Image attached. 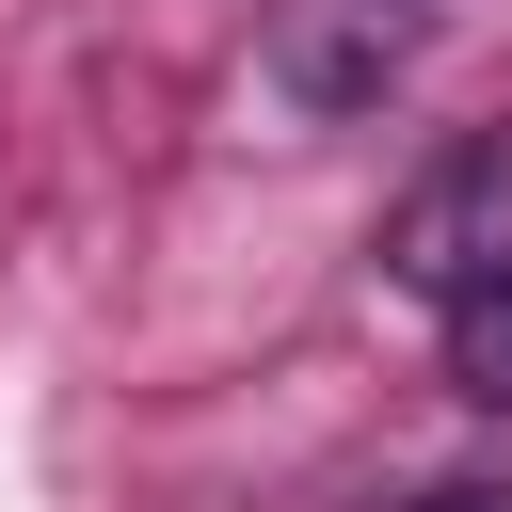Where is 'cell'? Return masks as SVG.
I'll list each match as a JSON object with an SVG mask.
<instances>
[{
	"label": "cell",
	"instance_id": "1",
	"mask_svg": "<svg viewBox=\"0 0 512 512\" xmlns=\"http://www.w3.org/2000/svg\"><path fill=\"white\" fill-rule=\"evenodd\" d=\"M384 272H416L432 304H464L480 272H512V144L432 160V176L400 192V224H384Z\"/></svg>",
	"mask_w": 512,
	"mask_h": 512
},
{
	"label": "cell",
	"instance_id": "2",
	"mask_svg": "<svg viewBox=\"0 0 512 512\" xmlns=\"http://www.w3.org/2000/svg\"><path fill=\"white\" fill-rule=\"evenodd\" d=\"M448 384H464V400H496V416H512V272H480V288H464V304H448Z\"/></svg>",
	"mask_w": 512,
	"mask_h": 512
}]
</instances>
